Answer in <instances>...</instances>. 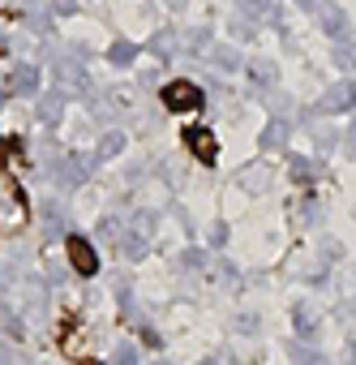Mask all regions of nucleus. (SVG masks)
<instances>
[{
  "instance_id": "f257e3e1",
  "label": "nucleus",
  "mask_w": 356,
  "mask_h": 365,
  "mask_svg": "<svg viewBox=\"0 0 356 365\" xmlns=\"http://www.w3.org/2000/svg\"><path fill=\"white\" fill-rule=\"evenodd\" d=\"M163 103H167V112H198L202 108V91L194 82H185V78H176V82L163 86Z\"/></svg>"
},
{
  "instance_id": "f03ea898",
  "label": "nucleus",
  "mask_w": 356,
  "mask_h": 365,
  "mask_svg": "<svg viewBox=\"0 0 356 365\" xmlns=\"http://www.w3.org/2000/svg\"><path fill=\"white\" fill-rule=\"evenodd\" d=\"M65 254H69V267H73L78 275H95V271H99V254H95V245H90L86 237H69V241H65Z\"/></svg>"
},
{
  "instance_id": "7ed1b4c3",
  "label": "nucleus",
  "mask_w": 356,
  "mask_h": 365,
  "mask_svg": "<svg viewBox=\"0 0 356 365\" xmlns=\"http://www.w3.org/2000/svg\"><path fill=\"white\" fill-rule=\"evenodd\" d=\"M185 142H189V150H194L202 163H215L219 142H215V133H211V129H189V133H185Z\"/></svg>"
},
{
  "instance_id": "20e7f679",
  "label": "nucleus",
  "mask_w": 356,
  "mask_h": 365,
  "mask_svg": "<svg viewBox=\"0 0 356 365\" xmlns=\"http://www.w3.org/2000/svg\"><path fill=\"white\" fill-rule=\"evenodd\" d=\"M347 99H356V86H339V91L330 95V108H352Z\"/></svg>"
},
{
  "instance_id": "39448f33",
  "label": "nucleus",
  "mask_w": 356,
  "mask_h": 365,
  "mask_svg": "<svg viewBox=\"0 0 356 365\" xmlns=\"http://www.w3.org/2000/svg\"><path fill=\"white\" fill-rule=\"evenodd\" d=\"M116 365H133V352H129V348H120V356H116Z\"/></svg>"
}]
</instances>
